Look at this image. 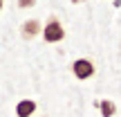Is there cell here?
<instances>
[{"instance_id":"cell-1","label":"cell","mask_w":121,"mask_h":117,"mask_svg":"<svg viewBox=\"0 0 121 117\" xmlns=\"http://www.w3.org/2000/svg\"><path fill=\"white\" fill-rule=\"evenodd\" d=\"M40 34H43V41L49 43V45L60 43V41L65 38V27H63V23H60L56 16H49L47 23L43 25V32H40Z\"/></svg>"},{"instance_id":"cell-2","label":"cell","mask_w":121,"mask_h":117,"mask_svg":"<svg viewBox=\"0 0 121 117\" xmlns=\"http://www.w3.org/2000/svg\"><path fill=\"white\" fill-rule=\"evenodd\" d=\"M72 74H74V79H78V81H87V79H92V77L96 74L94 61L87 59V56L74 59V61H72Z\"/></svg>"},{"instance_id":"cell-3","label":"cell","mask_w":121,"mask_h":117,"mask_svg":"<svg viewBox=\"0 0 121 117\" xmlns=\"http://www.w3.org/2000/svg\"><path fill=\"white\" fill-rule=\"evenodd\" d=\"M43 32V25H40V20H36V18H29V20H25L20 25V36L25 41H31L36 38V36Z\"/></svg>"},{"instance_id":"cell-4","label":"cell","mask_w":121,"mask_h":117,"mask_svg":"<svg viewBox=\"0 0 121 117\" xmlns=\"http://www.w3.org/2000/svg\"><path fill=\"white\" fill-rule=\"evenodd\" d=\"M36 113V101L34 99H20L16 104V117H29Z\"/></svg>"},{"instance_id":"cell-5","label":"cell","mask_w":121,"mask_h":117,"mask_svg":"<svg viewBox=\"0 0 121 117\" xmlns=\"http://www.w3.org/2000/svg\"><path fill=\"white\" fill-rule=\"evenodd\" d=\"M99 110H101V117H112L114 113H117V104L114 101H110V99H103V101H99Z\"/></svg>"},{"instance_id":"cell-6","label":"cell","mask_w":121,"mask_h":117,"mask_svg":"<svg viewBox=\"0 0 121 117\" xmlns=\"http://www.w3.org/2000/svg\"><path fill=\"white\" fill-rule=\"evenodd\" d=\"M16 7L18 9H31V7H36V0H18Z\"/></svg>"},{"instance_id":"cell-7","label":"cell","mask_w":121,"mask_h":117,"mask_svg":"<svg viewBox=\"0 0 121 117\" xmlns=\"http://www.w3.org/2000/svg\"><path fill=\"white\" fill-rule=\"evenodd\" d=\"M112 7H117V9H119V7H121V0H112Z\"/></svg>"},{"instance_id":"cell-8","label":"cell","mask_w":121,"mask_h":117,"mask_svg":"<svg viewBox=\"0 0 121 117\" xmlns=\"http://www.w3.org/2000/svg\"><path fill=\"white\" fill-rule=\"evenodd\" d=\"M72 5H81V2H85V0H69Z\"/></svg>"},{"instance_id":"cell-9","label":"cell","mask_w":121,"mask_h":117,"mask_svg":"<svg viewBox=\"0 0 121 117\" xmlns=\"http://www.w3.org/2000/svg\"><path fill=\"white\" fill-rule=\"evenodd\" d=\"M2 7H4V0H0V11H2Z\"/></svg>"}]
</instances>
